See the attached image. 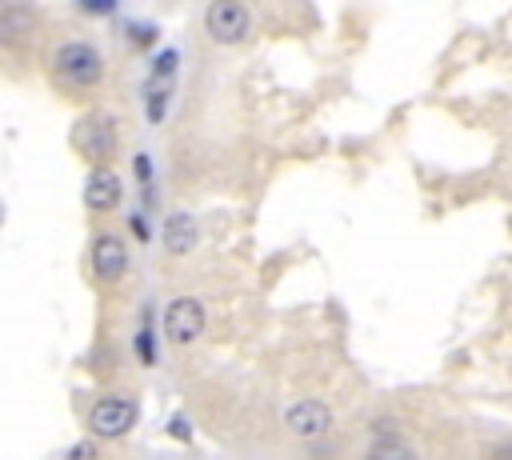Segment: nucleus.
<instances>
[{"mask_svg": "<svg viewBox=\"0 0 512 460\" xmlns=\"http://www.w3.org/2000/svg\"><path fill=\"white\" fill-rule=\"evenodd\" d=\"M92 452H96V448H92V444H76V448H72V452H68V456H92Z\"/></svg>", "mask_w": 512, "mask_h": 460, "instance_id": "obj_11", "label": "nucleus"}, {"mask_svg": "<svg viewBox=\"0 0 512 460\" xmlns=\"http://www.w3.org/2000/svg\"><path fill=\"white\" fill-rule=\"evenodd\" d=\"M196 236H200V228H196V220L188 212H172L164 220V228H160V240H164V248L172 256H188L196 248Z\"/></svg>", "mask_w": 512, "mask_h": 460, "instance_id": "obj_7", "label": "nucleus"}, {"mask_svg": "<svg viewBox=\"0 0 512 460\" xmlns=\"http://www.w3.org/2000/svg\"><path fill=\"white\" fill-rule=\"evenodd\" d=\"M120 192H124V188H120V176L108 172V168H100V172H92L88 184H84V204L96 208V212H108V208L120 204Z\"/></svg>", "mask_w": 512, "mask_h": 460, "instance_id": "obj_8", "label": "nucleus"}, {"mask_svg": "<svg viewBox=\"0 0 512 460\" xmlns=\"http://www.w3.org/2000/svg\"><path fill=\"white\" fill-rule=\"evenodd\" d=\"M80 140H84V152H88V156H100V160L116 148V144H112V140H116V132H112V124H108V120H88V124L80 128Z\"/></svg>", "mask_w": 512, "mask_h": 460, "instance_id": "obj_9", "label": "nucleus"}, {"mask_svg": "<svg viewBox=\"0 0 512 460\" xmlns=\"http://www.w3.org/2000/svg\"><path fill=\"white\" fill-rule=\"evenodd\" d=\"M204 332V304L196 296H176L164 308V336L172 344H192Z\"/></svg>", "mask_w": 512, "mask_h": 460, "instance_id": "obj_3", "label": "nucleus"}, {"mask_svg": "<svg viewBox=\"0 0 512 460\" xmlns=\"http://www.w3.org/2000/svg\"><path fill=\"white\" fill-rule=\"evenodd\" d=\"M248 24H252V12L240 4V0H212L208 12H204V28L216 44H236L248 36Z\"/></svg>", "mask_w": 512, "mask_h": 460, "instance_id": "obj_2", "label": "nucleus"}, {"mask_svg": "<svg viewBox=\"0 0 512 460\" xmlns=\"http://www.w3.org/2000/svg\"><path fill=\"white\" fill-rule=\"evenodd\" d=\"M124 268H128V248H124V240L112 236V232H100V236L92 240V272H96L100 280H120Z\"/></svg>", "mask_w": 512, "mask_h": 460, "instance_id": "obj_5", "label": "nucleus"}, {"mask_svg": "<svg viewBox=\"0 0 512 460\" xmlns=\"http://www.w3.org/2000/svg\"><path fill=\"white\" fill-rule=\"evenodd\" d=\"M132 424H136V404H128V400H120V396L96 400L92 412H88V428H92V436H104V440L124 436Z\"/></svg>", "mask_w": 512, "mask_h": 460, "instance_id": "obj_4", "label": "nucleus"}, {"mask_svg": "<svg viewBox=\"0 0 512 460\" xmlns=\"http://www.w3.org/2000/svg\"><path fill=\"white\" fill-rule=\"evenodd\" d=\"M56 72H60L68 84H76V88H92V84H100V76H104V60H100V52H96L92 44L72 40V44H64V48L56 52Z\"/></svg>", "mask_w": 512, "mask_h": 460, "instance_id": "obj_1", "label": "nucleus"}, {"mask_svg": "<svg viewBox=\"0 0 512 460\" xmlns=\"http://www.w3.org/2000/svg\"><path fill=\"white\" fill-rule=\"evenodd\" d=\"M284 424L296 432V436H324L332 428V408L320 404V400H296L288 412H284Z\"/></svg>", "mask_w": 512, "mask_h": 460, "instance_id": "obj_6", "label": "nucleus"}, {"mask_svg": "<svg viewBox=\"0 0 512 460\" xmlns=\"http://www.w3.org/2000/svg\"><path fill=\"white\" fill-rule=\"evenodd\" d=\"M368 456H412V448L400 444V440H376V444L368 448Z\"/></svg>", "mask_w": 512, "mask_h": 460, "instance_id": "obj_10", "label": "nucleus"}]
</instances>
